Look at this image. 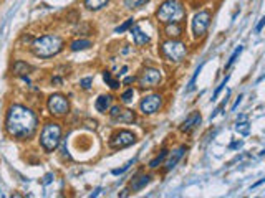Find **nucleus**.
Listing matches in <instances>:
<instances>
[{"label":"nucleus","mask_w":265,"mask_h":198,"mask_svg":"<svg viewBox=\"0 0 265 198\" xmlns=\"http://www.w3.org/2000/svg\"><path fill=\"white\" fill-rule=\"evenodd\" d=\"M132 162H135V160H129L128 162V164H124L121 168H115V170H113V175H121V174H124V172H126L128 170V168L132 165Z\"/></svg>","instance_id":"cd10ccee"},{"label":"nucleus","mask_w":265,"mask_h":198,"mask_svg":"<svg viewBox=\"0 0 265 198\" xmlns=\"http://www.w3.org/2000/svg\"><path fill=\"white\" fill-rule=\"evenodd\" d=\"M161 52L169 61H183L184 56L187 55V48L184 43L176 40H169V41H164L163 46H161Z\"/></svg>","instance_id":"39448f33"},{"label":"nucleus","mask_w":265,"mask_h":198,"mask_svg":"<svg viewBox=\"0 0 265 198\" xmlns=\"http://www.w3.org/2000/svg\"><path fill=\"white\" fill-rule=\"evenodd\" d=\"M227 80H229V76H226V80H224V81H222V83H220V86H219L217 89H215V93H214V99H217L219 93H220V91H222V89H224V86H226V83H227Z\"/></svg>","instance_id":"c756f323"},{"label":"nucleus","mask_w":265,"mask_h":198,"mask_svg":"<svg viewBox=\"0 0 265 198\" xmlns=\"http://www.w3.org/2000/svg\"><path fill=\"white\" fill-rule=\"evenodd\" d=\"M90 46H92V41H88V40H76L72 43L73 52H81V50H86Z\"/></svg>","instance_id":"aec40b11"},{"label":"nucleus","mask_w":265,"mask_h":198,"mask_svg":"<svg viewBox=\"0 0 265 198\" xmlns=\"http://www.w3.org/2000/svg\"><path fill=\"white\" fill-rule=\"evenodd\" d=\"M131 81H135V78H126V80H124V83H131Z\"/></svg>","instance_id":"f704fd0d"},{"label":"nucleus","mask_w":265,"mask_h":198,"mask_svg":"<svg viewBox=\"0 0 265 198\" xmlns=\"http://www.w3.org/2000/svg\"><path fill=\"white\" fill-rule=\"evenodd\" d=\"M235 131H237V132H240V134H244V136H247V134L250 132V127H249V124H247V122H237Z\"/></svg>","instance_id":"393cba45"},{"label":"nucleus","mask_w":265,"mask_h":198,"mask_svg":"<svg viewBox=\"0 0 265 198\" xmlns=\"http://www.w3.org/2000/svg\"><path fill=\"white\" fill-rule=\"evenodd\" d=\"M37 126H38L37 116L29 108H25V106L15 104L10 106L9 111H7L5 129L12 137L29 139L37 131Z\"/></svg>","instance_id":"f257e3e1"},{"label":"nucleus","mask_w":265,"mask_h":198,"mask_svg":"<svg viewBox=\"0 0 265 198\" xmlns=\"http://www.w3.org/2000/svg\"><path fill=\"white\" fill-rule=\"evenodd\" d=\"M149 182H151V177L149 175L139 174L138 177H135V179H132V182H131V190H132V192H139V190H143Z\"/></svg>","instance_id":"4468645a"},{"label":"nucleus","mask_w":265,"mask_h":198,"mask_svg":"<svg viewBox=\"0 0 265 198\" xmlns=\"http://www.w3.org/2000/svg\"><path fill=\"white\" fill-rule=\"evenodd\" d=\"M209 23H211V15H209V12H206V10L197 12L192 18L194 37H202V35H204L206 30L209 28Z\"/></svg>","instance_id":"6e6552de"},{"label":"nucleus","mask_w":265,"mask_h":198,"mask_svg":"<svg viewBox=\"0 0 265 198\" xmlns=\"http://www.w3.org/2000/svg\"><path fill=\"white\" fill-rule=\"evenodd\" d=\"M149 0H124V7L126 9H139V7H143L148 4Z\"/></svg>","instance_id":"412c9836"},{"label":"nucleus","mask_w":265,"mask_h":198,"mask_svg":"<svg viewBox=\"0 0 265 198\" xmlns=\"http://www.w3.org/2000/svg\"><path fill=\"white\" fill-rule=\"evenodd\" d=\"M132 25H135V18H128L126 22H123L120 27L115 28V33H123V32H126L128 28H131Z\"/></svg>","instance_id":"4be33fe9"},{"label":"nucleus","mask_w":265,"mask_h":198,"mask_svg":"<svg viewBox=\"0 0 265 198\" xmlns=\"http://www.w3.org/2000/svg\"><path fill=\"white\" fill-rule=\"evenodd\" d=\"M131 33H132V40H135V43L139 46V45H144V43H148L149 41V35H146L141 28H139L138 25L135 27L132 25V30H131Z\"/></svg>","instance_id":"2eb2a0df"},{"label":"nucleus","mask_w":265,"mask_h":198,"mask_svg":"<svg viewBox=\"0 0 265 198\" xmlns=\"http://www.w3.org/2000/svg\"><path fill=\"white\" fill-rule=\"evenodd\" d=\"M166 35L171 38H178L181 33H183V28H181L178 23H166Z\"/></svg>","instance_id":"f3484780"},{"label":"nucleus","mask_w":265,"mask_h":198,"mask_svg":"<svg viewBox=\"0 0 265 198\" xmlns=\"http://www.w3.org/2000/svg\"><path fill=\"white\" fill-rule=\"evenodd\" d=\"M240 52H242V46H237V48H235V52H234V53H232V56H231V60H229V63L226 65V69H227V68H231V66L234 65V61L237 60V56L240 55Z\"/></svg>","instance_id":"bb28decb"},{"label":"nucleus","mask_w":265,"mask_h":198,"mask_svg":"<svg viewBox=\"0 0 265 198\" xmlns=\"http://www.w3.org/2000/svg\"><path fill=\"white\" fill-rule=\"evenodd\" d=\"M111 101H113V97H111L109 94L100 96L98 99H96V103H95L96 111H98V112H106L109 109V106H111Z\"/></svg>","instance_id":"dca6fc26"},{"label":"nucleus","mask_w":265,"mask_h":198,"mask_svg":"<svg viewBox=\"0 0 265 198\" xmlns=\"http://www.w3.org/2000/svg\"><path fill=\"white\" fill-rule=\"evenodd\" d=\"M13 71H15L18 76H22L24 73L32 71V66H30V65H27V63H24V61H17V63H15V66H13Z\"/></svg>","instance_id":"6ab92c4d"},{"label":"nucleus","mask_w":265,"mask_h":198,"mask_svg":"<svg viewBox=\"0 0 265 198\" xmlns=\"http://www.w3.org/2000/svg\"><path fill=\"white\" fill-rule=\"evenodd\" d=\"M109 0H85V7L90 10H100L106 5Z\"/></svg>","instance_id":"a211bd4d"},{"label":"nucleus","mask_w":265,"mask_h":198,"mask_svg":"<svg viewBox=\"0 0 265 198\" xmlns=\"http://www.w3.org/2000/svg\"><path fill=\"white\" fill-rule=\"evenodd\" d=\"M184 152H186V145H181L179 148H176V151H172L169 159H167V162H166V170H172V168L178 165V162L183 159Z\"/></svg>","instance_id":"f8f14e48"},{"label":"nucleus","mask_w":265,"mask_h":198,"mask_svg":"<svg viewBox=\"0 0 265 198\" xmlns=\"http://www.w3.org/2000/svg\"><path fill=\"white\" fill-rule=\"evenodd\" d=\"M239 147H242V140H239V142H234L231 145V148H239Z\"/></svg>","instance_id":"2f4dec72"},{"label":"nucleus","mask_w":265,"mask_h":198,"mask_svg":"<svg viewBox=\"0 0 265 198\" xmlns=\"http://www.w3.org/2000/svg\"><path fill=\"white\" fill-rule=\"evenodd\" d=\"M263 25H265V18H262L260 22H259V25H257V32H262Z\"/></svg>","instance_id":"7c9ffc66"},{"label":"nucleus","mask_w":265,"mask_h":198,"mask_svg":"<svg viewBox=\"0 0 265 198\" xmlns=\"http://www.w3.org/2000/svg\"><path fill=\"white\" fill-rule=\"evenodd\" d=\"M52 177H53L52 174H48V175L45 177V180H43V183H45V185H47V183H48V182H50V180H52Z\"/></svg>","instance_id":"72a5a7b5"},{"label":"nucleus","mask_w":265,"mask_h":198,"mask_svg":"<svg viewBox=\"0 0 265 198\" xmlns=\"http://www.w3.org/2000/svg\"><path fill=\"white\" fill-rule=\"evenodd\" d=\"M184 5L179 0H166L158 10V20L163 23H178L184 18Z\"/></svg>","instance_id":"7ed1b4c3"},{"label":"nucleus","mask_w":265,"mask_h":198,"mask_svg":"<svg viewBox=\"0 0 265 198\" xmlns=\"http://www.w3.org/2000/svg\"><path fill=\"white\" fill-rule=\"evenodd\" d=\"M166 155H167V151H163L161 154L158 155L156 159H152V160L149 162V167H151V168H156V167H158V165L161 164V162H163V160L166 159Z\"/></svg>","instance_id":"b1692460"},{"label":"nucleus","mask_w":265,"mask_h":198,"mask_svg":"<svg viewBox=\"0 0 265 198\" xmlns=\"http://www.w3.org/2000/svg\"><path fill=\"white\" fill-rule=\"evenodd\" d=\"M103 80L109 84V88H111V89H118V88H120V83H118L116 80H113V78H111V75H109L108 71H104V73H103Z\"/></svg>","instance_id":"5701e85b"},{"label":"nucleus","mask_w":265,"mask_h":198,"mask_svg":"<svg viewBox=\"0 0 265 198\" xmlns=\"http://www.w3.org/2000/svg\"><path fill=\"white\" fill-rule=\"evenodd\" d=\"M92 83H93L92 78H83V80L80 81V86L83 89H90V88H92Z\"/></svg>","instance_id":"c85d7f7f"},{"label":"nucleus","mask_w":265,"mask_h":198,"mask_svg":"<svg viewBox=\"0 0 265 198\" xmlns=\"http://www.w3.org/2000/svg\"><path fill=\"white\" fill-rule=\"evenodd\" d=\"M201 124V114L199 112H192V114L186 119V121L181 124V131L183 132H191L194 127Z\"/></svg>","instance_id":"ddd939ff"},{"label":"nucleus","mask_w":265,"mask_h":198,"mask_svg":"<svg viewBox=\"0 0 265 198\" xmlns=\"http://www.w3.org/2000/svg\"><path fill=\"white\" fill-rule=\"evenodd\" d=\"M135 142H136V136L131 131H120L111 137L109 145L113 148H123V147H128Z\"/></svg>","instance_id":"9d476101"},{"label":"nucleus","mask_w":265,"mask_h":198,"mask_svg":"<svg viewBox=\"0 0 265 198\" xmlns=\"http://www.w3.org/2000/svg\"><path fill=\"white\" fill-rule=\"evenodd\" d=\"M132 97H135V91H132V89H128V91H124V93H123L121 101H123L124 104H129V103L132 101Z\"/></svg>","instance_id":"a878e982"},{"label":"nucleus","mask_w":265,"mask_h":198,"mask_svg":"<svg viewBox=\"0 0 265 198\" xmlns=\"http://www.w3.org/2000/svg\"><path fill=\"white\" fill-rule=\"evenodd\" d=\"M48 111L53 116H65L70 111V103L63 94H52L48 97Z\"/></svg>","instance_id":"423d86ee"},{"label":"nucleus","mask_w":265,"mask_h":198,"mask_svg":"<svg viewBox=\"0 0 265 198\" xmlns=\"http://www.w3.org/2000/svg\"><path fill=\"white\" fill-rule=\"evenodd\" d=\"M111 116V121L113 122H132L136 119L135 112L129 111V109H124L121 106H115L113 109L109 112Z\"/></svg>","instance_id":"9b49d317"},{"label":"nucleus","mask_w":265,"mask_h":198,"mask_svg":"<svg viewBox=\"0 0 265 198\" xmlns=\"http://www.w3.org/2000/svg\"><path fill=\"white\" fill-rule=\"evenodd\" d=\"M247 121V116H239L237 117V122H246Z\"/></svg>","instance_id":"473e14b6"},{"label":"nucleus","mask_w":265,"mask_h":198,"mask_svg":"<svg viewBox=\"0 0 265 198\" xmlns=\"http://www.w3.org/2000/svg\"><path fill=\"white\" fill-rule=\"evenodd\" d=\"M163 106V97L159 94H151L143 97L141 104H139V109H141L143 114H154L156 111L161 109Z\"/></svg>","instance_id":"1a4fd4ad"},{"label":"nucleus","mask_w":265,"mask_h":198,"mask_svg":"<svg viewBox=\"0 0 265 198\" xmlns=\"http://www.w3.org/2000/svg\"><path fill=\"white\" fill-rule=\"evenodd\" d=\"M33 55L38 58H50V56L58 55L63 50V40L58 35H43L33 41L32 45Z\"/></svg>","instance_id":"f03ea898"},{"label":"nucleus","mask_w":265,"mask_h":198,"mask_svg":"<svg viewBox=\"0 0 265 198\" xmlns=\"http://www.w3.org/2000/svg\"><path fill=\"white\" fill-rule=\"evenodd\" d=\"M161 83V71L156 68H146L139 76V86L141 88H156Z\"/></svg>","instance_id":"0eeeda50"},{"label":"nucleus","mask_w":265,"mask_h":198,"mask_svg":"<svg viewBox=\"0 0 265 198\" xmlns=\"http://www.w3.org/2000/svg\"><path fill=\"white\" fill-rule=\"evenodd\" d=\"M61 139V127L57 122H48L43 126L40 134V144L47 152H53L58 147Z\"/></svg>","instance_id":"20e7f679"}]
</instances>
